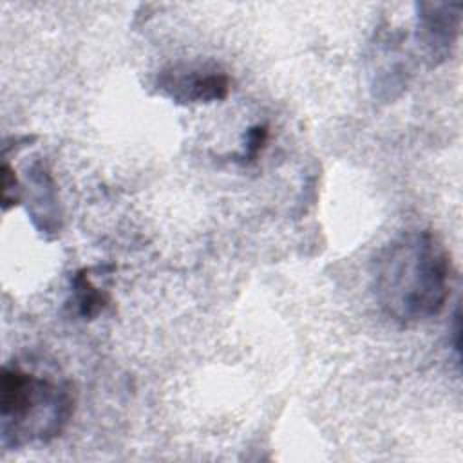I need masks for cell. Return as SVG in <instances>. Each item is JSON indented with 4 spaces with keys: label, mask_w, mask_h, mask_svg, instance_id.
<instances>
[{
    "label": "cell",
    "mask_w": 463,
    "mask_h": 463,
    "mask_svg": "<svg viewBox=\"0 0 463 463\" xmlns=\"http://www.w3.org/2000/svg\"><path fill=\"white\" fill-rule=\"evenodd\" d=\"M74 403L69 382H52L18 364L4 365L0 382L2 447L9 450L52 441L69 425Z\"/></svg>",
    "instance_id": "7a4b0ae2"
},
{
    "label": "cell",
    "mask_w": 463,
    "mask_h": 463,
    "mask_svg": "<svg viewBox=\"0 0 463 463\" xmlns=\"http://www.w3.org/2000/svg\"><path fill=\"white\" fill-rule=\"evenodd\" d=\"M418 40L432 65L449 56L459 25L458 4H418Z\"/></svg>",
    "instance_id": "277c9868"
},
{
    "label": "cell",
    "mask_w": 463,
    "mask_h": 463,
    "mask_svg": "<svg viewBox=\"0 0 463 463\" xmlns=\"http://www.w3.org/2000/svg\"><path fill=\"white\" fill-rule=\"evenodd\" d=\"M268 141V127L266 125H253L244 132L242 137V154L239 156L241 163H253Z\"/></svg>",
    "instance_id": "52a82bcc"
},
{
    "label": "cell",
    "mask_w": 463,
    "mask_h": 463,
    "mask_svg": "<svg viewBox=\"0 0 463 463\" xmlns=\"http://www.w3.org/2000/svg\"><path fill=\"white\" fill-rule=\"evenodd\" d=\"M156 87L177 103H212L228 96L230 78L215 65H175L159 72Z\"/></svg>",
    "instance_id": "3957f363"
},
{
    "label": "cell",
    "mask_w": 463,
    "mask_h": 463,
    "mask_svg": "<svg viewBox=\"0 0 463 463\" xmlns=\"http://www.w3.org/2000/svg\"><path fill=\"white\" fill-rule=\"evenodd\" d=\"M449 271V253L434 232L405 230L383 244L373 259L376 302L400 324L429 320L447 302Z\"/></svg>",
    "instance_id": "6da1fadb"
},
{
    "label": "cell",
    "mask_w": 463,
    "mask_h": 463,
    "mask_svg": "<svg viewBox=\"0 0 463 463\" xmlns=\"http://www.w3.org/2000/svg\"><path fill=\"white\" fill-rule=\"evenodd\" d=\"M29 184L33 186L31 206L27 208L34 228L45 237H56L61 230V212L56 195V183L43 161L36 159L27 168Z\"/></svg>",
    "instance_id": "5b68a950"
},
{
    "label": "cell",
    "mask_w": 463,
    "mask_h": 463,
    "mask_svg": "<svg viewBox=\"0 0 463 463\" xmlns=\"http://www.w3.org/2000/svg\"><path fill=\"white\" fill-rule=\"evenodd\" d=\"M71 293H72V304L76 307V313L83 320L96 318L103 311V307L109 304V295L92 284L89 277V269H78L72 275Z\"/></svg>",
    "instance_id": "8992f818"
},
{
    "label": "cell",
    "mask_w": 463,
    "mask_h": 463,
    "mask_svg": "<svg viewBox=\"0 0 463 463\" xmlns=\"http://www.w3.org/2000/svg\"><path fill=\"white\" fill-rule=\"evenodd\" d=\"M4 179H2V203H4V212L11 208V204H16L22 197V188L18 184V179L9 166V163H4Z\"/></svg>",
    "instance_id": "ba28073f"
},
{
    "label": "cell",
    "mask_w": 463,
    "mask_h": 463,
    "mask_svg": "<svg viewBox=\"0 0 463 463\" xmlns=\"http://www.w3.org/2000/svg\"><path fill=\"white\" fill-rule=\"evenodd\" d=\"M452 333H454V351L459 358V311H456V315H454V331Z\"/></svg>",
    "instance_id": "9c48e42d"
}]
</instances>
